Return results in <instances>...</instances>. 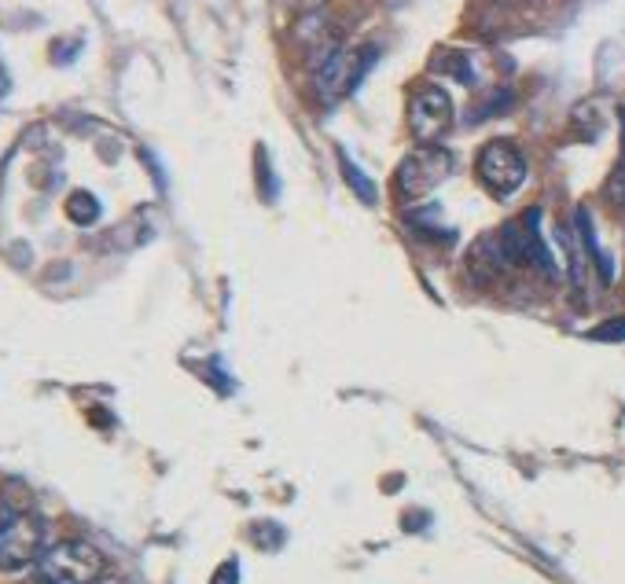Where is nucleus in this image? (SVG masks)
<instances>
[{
  "mask_svg": "<svg viewBox=\"0 0 625 584\" xmlns=\"http://www.w3.org/2000/svg\"><path fill=\"white\" fill-rule=\"evenodd\" d=\"M45 522L30 511L0 518V570H26L45 555Z\"/></svg>",
  "mask_w": 625,
  "mask_h": 584,
  "instance_id": "obj_3",
  "label": "nucleus"
},
{
  "mask_svg": "<svg viewBox=\"0 0 625 584\" xmlns=\"http://www.w3.org/2000/svg\"><path fill=\"white\" fill-rule=\"evenodd\" d=\"M328 0H287V8H295L298 15H313V12H320Z\"/></svg>",
  "mask_w": 625,
  "mask_h": 584,
  "instance_id": "obj_13",
  "label": "nucleus"
},
{
  "mask_svg": "<svg viewBox=\"0 0 625 584\" xmlns=\"http://www.w3.org/2000/svg\"><path fill=\"white\" fill-rule=\"evenodd\" d=\"M96 584H129V581H122V577H100Z\"/></svg>",
  "mask_w": 625,
  "mask_h": 584,
  "instance_id": "obj_15",
  "label": "nucleus"
},
{
  "mask_svg": "<svg viewBox=\"0 0 625 584\" xmlns=\"http://www.w3.org/2000/svg\"><path fill=\"white\" fill-rule=\"evenodd\" d=\"M497 247L504 265H534V269H545L548 276L556 272V261L541 239V210H526L519 221H508L497 232Z\"/></svg>",
  "mask_w": 625,
  "mask_h": 584,
  "instance_id": "obj_4",
  "label": "nucleus"
},
{
  "mask_svg": "<svg viewBox=\"0 0 625 584\" xmlns=\"http://www.w3.org/2000/svg\"><path fill=\"white\" fill-rule=\"evenodd\" d=\"M67 217L74 221V225H81V228L96 225V221H100V199H96L92 191H70Z\"/></svg>",
  "mask_w": 625,
  "mask_h": 584,
  "instance_id": "obj_9",
  "label": "nucleus"
},
{
  "mask_svg": "<svg viewBox=\"0 0 625 584\" xmlns=\"http://www.w3.org/2000/svg\"><path fill=\"white\" fill-rule=\"evenodd\" d=\"M8 89H12V78H8V74H4V67H0V100L8 96Z\"/></svg>",
  "mask_w": 625,
  "mask_h": 584,
  "instance_id": "obj_14",
  "label": "nucleus"
},
{
  "mask_svg": "<svg viewBox=\"0 0 625 584\" xmlns=\"http://www.w3.org/2000/svg\"><path fill=\"white\" fill-rule=\"evenodd\" d=\"M574 225H578L581 247L589 250V258L596 261V269L603 272V283H611V280H614V265H611V258H607V254H603V250H600V243H596V232H592V217H589V210H578V214H574Z\"/></svg>",
  "mask_w": 625,
  "mask_h": 584,
  "instance_id": "obj_8",
  "label": "nucleus"
},
{
  "mask_svg": "<svg viewBox=\"0 0 625 584\" xmlns=\"http://www.w3.org/2000/svg\"><path fill=\"white\" fill-rule=\"evenodd\" d=\"M37 584H41V581H37Z\"/></svg>",
  "mask_w": 625,
  "mask_h": 584,
  "instance_id": "obj_16",
  "label": "nucleus"
},
{
  "mask_svg": "<svg viewBox=\"0 0 625 584\" xmlns=\"http://www.w3.org/2000/svg\"><path fill=\"white\" fill-rule=\"evenodd\" d=\"M456 158L438 144H420L416 151L401 158L398 166V195L405 203H416L423 195H431L438 184L449 180Z\"/></svg>",
  "mask_w": 625,
  "mask_h": 584,
  "instance_id": "obj_2",
  "label": "nucleus"
},
{
  "mask_svg": "<svg viewBox=\"0 0 625 584\" xmlns=\"http://www.w3.org/2000/svg\"><path fill=\"white\" fill-rule=\"evenodd\" d=\"M339 166H342V180H346V184L353 188V195H357V199H364V203H375V184L364 177L361 169L353 166L346 151H339Z\"/></svg>",
  "mask_w": 625,
  "mask_h": 584,
  "instance_id": "obj_10",
  "label": "nucleus"
},
{
  "mask_svg": "<svg viewBox=\"0 0 625 584\" xmlns=\"http://www.w3.org/2000/svg\"><path fill=\"white\" fill-rule=\"evenodd\" d=\"M592 342H625V316L622 320H611V324H600L589 331Z\"/></svg>",
  "mask_w": 625,
  "mask_h": 584,
  "instance_id": "obj_11",
  "label": "nucleus"
},
{
  "mask_svg": "<svg viewBox=\"0 0 625 584\" xmlns=\"http://www.w3.org/2000/svg\"><path fill=\"white\" fill-rule=\"evenodd\" d=\"M103 555L89 540H59L37 562L41 584H96L103 577Z\"/></svg>",
  "mask_w": 625,
  "mask_h": 584,
  "instance_id": "obj_1",
  "label": "nucleus"
},
{
  "mask_svg": "<svg viewBox=\"0 0 625 584\" xmlns=\"http://www.w3.org/2000/svg\"><path fill=\"white\" fill-rule=\"evenodd\" d=\"M453 125V100L442 85H420L409 100V129L420 144H438Z\"/></svg>",
  "mask_w": 625,
  "mask_h": 584,
  "instance_id": "obj_7",
  "label": "nucleus"
},
{
  "mask_svg": "<svg viewBox=\"0 0 625 584\" xmlns=\"http://www.w3.org/2000/svg\"><path fill=\"white\" fill-rule=\"evenodd\" d=\"M214 584H239V566H236V559L225 562V566H221V570L214 573Z\"/></svg>",
  "mask_w": 625,
  "mask_h": 584,
  "instance_id": "obj_12",
  "label": "nucleus"
},
{
  "mask_svg": "<svg viewBox=\"0 0 625 584\" xmlns=\"http://www.w3.org/2000/svg\"><path fill=\"white\" fill-rule=\"evenodd\" d=\"M475 166H478V180L489 191H497V195H512V191L523 188L526 180V158L512 140H489L478 151Z\"/></svg>",
  "mask_w": 625,
  "mask_h": 584,
  "instance_id": "obj_6",
  "label": "nucleus"
},
{
  "mask_svg": "<svg viewBox=\"0 0 625 584\" xmlns=\"http://www.w3.org/2000/svg\"><path fill=\"white\" fill-rule=\"evenodd\" d=\"M375 52H353V48H335L328 59L317 63V74H313V85H317V96L324 103H335L342 96H350L357 85H361L364 70L372 67Z\"/></svg>",
  "mask_w": 625,
  "mask_h": 584,
  "instance_id": "obj_5",
  "label": "nucleus"
}]
</instances>
